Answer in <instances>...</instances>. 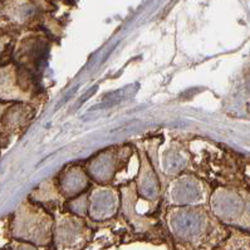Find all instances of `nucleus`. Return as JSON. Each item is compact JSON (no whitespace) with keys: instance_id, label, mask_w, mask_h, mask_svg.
<instances>
[{"instance_id":"2","label":"nucleus","mask_w":250,"mask_h":250,"mask_svg":"<svg viewBox=\"0 0 250 250\" xmlns=\"http://www.w3.org/2000/svg\"><path fill=\"white\" fill-rule=\"evenodd\" d=\"M53 215L44 206L28 201L18 211L17 235L33 245L47 247L53 240Z\"/></svg>"},{"instance_id":"11","label":"nucleus","mask_w":250,"mask_h":250,"mask_svg":"<svg viewBox=\"0 0 250 250\" xmlns=\"http://www.w3.org/2000/svg\"><path fill=\"white\" fill-rule=\"evenodd\" d=\"M56 179L57 188L59 192L64 197V200H72L89 190L92 180L85 170L84 164H69L64 166Z\"/></svg>"},{"instance_id":"6","label":"nucleus","mask_w":250,"mask_h":250,"mask_svg":"<svg viewBox=\"0 0 250 250\" xmlns=\"http://www.w3.org/2000/svg\"><path fill=\"white\" fill-rule=\"evenodd\" d=\"M208 183L194 175L184 172L172 177L165 185L166 205L168 206H203L208 203L210 192Z\"/></svg>"},{"instance_id":"9","label":"nucleus","mask_w":250,"mask_h":250,"mask_svg":"<svg viewBox=\"0 0 250 250\" xmlns=\"http://www.w3.org/2000/svg\"><path fill=\"white\" fill-rule=\"evenodd\" d=\"M121 192V209L127 224L137 234H150L159 229V220L147 215L139 214L136 211V204L139 200V194L136 190L135 181L126 183L120 188Z\"/></svg>"},{"instance_id":"13","label":"nucleus","mask_w":250,"mask_h":250,"mask_svg":"<svg viewBox=\"0 0 250 250\" xmlns=\"http://www.w3.org/2000/svg\"><path fill=\"white\" fill-rule=\"evenodd\" d=\"M87 208H88V199H87V192L74 197L72 200H68L65 204V211L72 212V214L81 216V218H87Z\"/></svg>"},{"instance_id":"12","label":"nucleus","mask_w":250,"mask_h":250,"mask_svg":"<svg viewBox=\"0 0 250 250\" xmlns=\"http://www.w3.org/2000/svg\"><path fill=\"white\" fill-rule=\"evenodd\" d=\"M30 199H33V203H37L39 205H56L58 208L64 203V197L61 195L58 188H57L56 179H50L44 181L36 191L30 195Z\"/></svg>"},{"instance_id":"4","label":"nucleus","mask_w":250,"mask_h":250,"mask_svg":"<svg viewBox=\"0 0 250 250\" xmlns=\"http://www.w3.org/2000/svg\"><path fill=\"white\" fill-rule=\"evenodd\" d=\"M53 241L57 250H81L92 236V229L84 218L54 209Z\"/></svg>"},{"instance_id":"5","label":"nucleus","mask_w":250,"mask_h":250,"mask_svg":"<svg viewBox=\"0 0 250 250\" xmlns=\"http://www.w3.org/2000/svg\"><path fill=\"white\" fill-rule=\"evenodd\" d=\"M133 150L127 146H112L93 155L84 164L92 181L98 185H113L117 175L124 170Z\"/></svg>"},{"instance_id":"1","label":"nucleus","mask_w":250,"mask_h":250,"mask_svg":"<svg viewBox=\"0 0 250 250\" xmlns=\"http://www.w3.org/2000/svg\"><path fill=\"white\" fill-rule=\"evenodd\" d=\"M166 228L176 244L206 248L223 241V225L205 206H168L165 215Z\"/></svg>"},{"instance_id":"3","label":"nucleus","mask_w":250,"mask_h":250,"mask_svg":"<svg viewBox=\"0 0 250 250\" xmlns=\"http://www.w3.org/2000/svg\"><path fill=\"white\" fill-rule=\"evenodd\" d=\"M210 211L221 224L250 230V199L236 190L221 188L212 192Z\"/></svg>"},{"instance_id":"14","label":"nucleus","mask_w":250,"mask_h":250,"mask_svg":"<svg viewBox=\"0 0 250 250\" xmlns=\"http://www.w3.org/2000/svg\"><path fill=\"white\" fill-rule=\"evenodd\" d=\"M14 250H38L36 245L30 244V243H21L14 248Z\"/></svg>"},{"instance_id":"10","label":"nucleus","mask_w":250,"mask_h":250,"mask_svg":"<svg viewBox=\"0 0 250 250\" xmlns=\"http://www.w3.org/2000/svg\"><path fill=\"white\" fill-rule=\"evenodd\" d=\"M139 170L136 175V190L141 199L147 200L151 204H159L162 196V183L157 174L156 168L151 162L146 148L139 147Z\"/></svg>"},{"instance_id":"8","label":"nucleus","mask_w":250,"mask_h":250,"mask_svg":"<svg viewBox=\"0 0 250 250\" xmlns=\"http://www.w3.org/2000/svg\"><path fill=\"white\" fill-rule=\"evenodd\" d=\"M151 152H147L151 162L156 168L157 174L162 175L164 177L177 176L180 174L188 172V153L185 148L177 142H170L164 150L159 151V145L157 147L147 148Z\"/></svg>"},{"instance_id":"7","label":"nucleus","mask_w":250,"mask_h":250,"mask_svg":"<svg viewBox=\"0 0 250 250\" xmlns=\"http://www.w3.org/2000/svg\"><path fill=\"white\" fill-rule=\"evenodd\" d=\"M87 218L94 223L111 220L121 209L120 188L113 185H96L87 191Z\"/></svg>"}]
</instances>
